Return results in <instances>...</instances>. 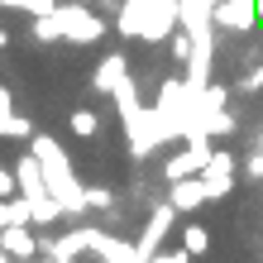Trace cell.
<instances>
[{"instance_id": "11", "label": "cell", "mask_w": 263, "mask_h": 263, "mask_svg": "<svg viewBox=\"0 0 263 263\" xmlns=\"http://www.w3.org/2000/svg\"><path fill=\"white\" fill-rule=\"evenodd\" d=\"M0 5H14V10H29V14H39V20H43V14H53V10H58L53 0H0Z\"/></svg>"}, {"instance_id": "13", "label": "cell", "mask_w": 263, "mask_h": 263, "mask_svg": "<svg viewBox=\"0 0 263 263\" xmlns=\"http://www.w3.org/2000/svg\"><path fill=\"white\" fill-rule=\"evenodd\" d=\"M244 177H249V182H263V148L244 158Z\"/></svg>"}, {"instance_id": "3", "label": "cell", "mask_w": 263, "mask_h": 263, "mask_svg": "<svg viewBox=\"0 0 263 263\" xmlns=\"http://www.w3.org/2000/svg\"><path fill=\"white\" fill-rule=\"evenodd\" d=\"M53 24H58V29H67L77 43H91V39H101V34H105V20L86 14V5H63V10H53Z\"/></svg>"}, {"instance_id": "17", "label": "cell", "mask_w": 263, "mask_h": 263, "mask_svg": "<svg viewBox=\"0 0 263 263\" xmlns=\"http://www.w3.org/2000/svg\"><path fill=\"white\" fill-rule=\"evenodd\" d=\"M5 43H10V34H5V29H0V48H5Z\"/></svg>"}, {"instance_id": "2", "label": "cell", "mask_w": 263, "mask_h": 263, "mask_svg": "<svg viewBox=\"0 0 263 263\" xmlns=\"http://www.w3.org/2000/svg\"><path fill=\"white\" fill-rule=\"evenodd\" d=\"M211 24L235 29V34H249L258 24V0H215L211 5Z\"/></svg>"}, {"instance_id": "4", "label": "cell", "mask_w": 263, "mask_h": 263, "mask_svg": "<svg viewBox=\"0 0 263 263\" xmlns=\"http://www.w3.org/2000/svg\"><path fill=\"white\" fill-rule=\"evenodd\" d=\"M211 201V187H206V177H182V182H173V192H167V206L173 211H196V206H206Z\"/></svg>"}, {"instance_id": "7", "label": "cell", "mask_w": 263, "mask_h": 263, "mask_svg": "<svg viewBox=\"0 0 263 263\" xmlns=\"http://www.w3.org/2000/svg\"><path fill=\"white\" fill-rule=\"evenodd\" d=\"M173 220H177V211L173 206H158V211H153V220H148V230H144V239H139L134 249L144 254V258H153V254H158V244L167 239V230H173Z\"/></svg>"}, {"instance_id": "14", "label": "cell", "mask_w": 263, "mask_h": 263, "mask_svg": "<svg viewBox=\"0 0 263 263\" xmlns=\"http://www.w3.org/2000/svg\"><path fill=\"white\" fill-rule=\"evenodd\" d=\"M86 206H110V192H101V187H86Z\"/></svg>"}, {"instance_id": "16", "label": "cell", "mask_w": 263, "mask_h": 263, "mask_svg": "<svg viewBox=\"0 0 263 263\" xmlns=\"http://www.w3.org/2000/svg\"><path fill=\"white\" fill-rule=\"evenodd\" d=\"M14 187H20V182H14V173H5V167H0V196H20Z\"/></svg>"}, {"instance_id": "5", "label": "cell", "mask_w": 263, "mask_h": 263, "mask_svg": "<svg viewBox=\"0 0 263 263\" xmlns=\"http://www.w3.org/2000/svg\"><path fill=\"white\" fill-rule=\"evenodd\" d=\"M39 249H43V244L34 239V230H29V225H10V230H0V254H10L14 263H29Z\"/></svg>"}, {"instance_id": "15", "label": "cell", "mask_w": 263, "mask_h": 263, "mask_svg": "<svg viewBox=\"0 0 263 263\" xmlns=\"http://www.w3.org/2000/svg\"><path fill=\"white\" fill-rule=\"evenodd\" d=\"M148 263H192V254H187V249H177V254H153Z\"/></svg>"}, {"instance_id": "1", "label": "cell", "mask_w": 263, "mask_h": 263, "mask_svg": "<svg viewBox=\"0 0 263 263\" xmlns=\"http://www.w3.org/2000/svg\"><path fill=\"white\" fill-rule=\"evenodd\" d=\"M211 153H215V148H211V139H206V134H192V144L167 158V182L201 177V173H206V163H211Z\"/></svg>"}, {"instance_id": "8", "label": "cell", "mask_w": 263, "mask_h": 263, "mask_svg": "<svg viewBox=\"0 0 263 263\" xmlns=\"http://www.w3.org/2000/svg\"><path fill=\"white\" fill-rule=\"evenodd\" d=\"M125 72H129V67H125V58L115 53V58H105V63L96 67V77H91V82H96V91H120V86L129 82Z\"/></svg>"}, {"instance_id": "10", "label": "cell", "mask_w": 263, "mask_h": 263, "mask_svg": "<svg viewBox=\"0 0 263 263\" xmlns=\"http://www.w3.org/2000/svg\"><path fill=\"white\" fill-rule=\"evenodd\" d=\"M58 215H63V201L58 196H39L34 201V220H58Z\"/></svg>"}, {"instance_id": "12", "label": "cell", "mask_w": 263, "mask_h": 263, "mask_svg": "<svg viewBox=\"0 0 263 263\" xmlns=\"http://www.w3.org/2000/svg\"><path fill=\"white\" fill-rule=\"evenodd\" d=\"M96 125H101L96 110H72V129L77 134H96Z\"/></svg>"}, {"instance_id": "18", "label": "cell", "mask_w": 263, "mask_h": 263, "mask_svg": "<svg viewBox=\"0 0 263 263\" xmlns=\"http://www.w3.org/2000/svg\"><path fill=\"white\" fill-rule=\"evenodd\" d=\"M258 148H263V134H258Z\"/></svg>"}, {"instance_id": "9", "label": "cell", "mask_w": 263, "mask_h": 263, "mask_svg": "<svg viewBox=\"0 0 263 263\" xmlns=\"http://www.w3.org/2000/svg\"><path fill=\"white\" fill-rule=\"evenodd\" d=\"M182 249H187L192 258H201V254H206V249H211V230H206V225H201V220H192L187 230H182Z\"/></svg>"}, {"instance_id": "6", "label": "cell", "mask_w": 263, "mask_h": 263, "mask_svg": "<svg viewBox=\"0 0 263 263\" xmlns=\"http://www.w3.org/2000/svg\"><path fill=\"white\" fill-rule=\"evenodd\" d=\"M14 182H20V196H29V201L48 196V177H43V163L34 153H24V158L14 163Z\"/></svg>"}]
</instances>
